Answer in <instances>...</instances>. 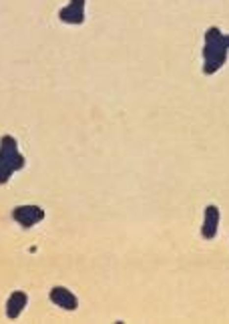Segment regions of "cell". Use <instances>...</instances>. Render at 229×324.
<instances>
[{"instance_id":"obj_1","label":"cell","mask_w":229,"mask_h":324,"mask_svg":"<svg viewBox=\"0 0 229 324\" xmlns=\"http://www.w3.org/2000/svg\"><path fill=\"white\" fill-rule=\"evenodd\" d=\"M16 155L14 151V141L10 137H4L2 139V147H0V181H6L8 176L12 174L14 169L23 167V159H12L8 161L10 157Z\"/></svg>"},{"instance_id":"obj_2","label":"cell","mask_w":229,"mask_h":324,"mask_svg":"<svg viewBox=\"0 0 229 324\" xmlns=\"http://www.w3.org/2000/svg\"><path fill=\"white\" fill-rule=\"evenodd\" d=\"M14 218L23 224L25 228H28V226L36 224L40 218H43V211H40L38 207H16Z\"/></svg>"},{"instance_id":"obj_3","label":"cell","mask_w":229,"mask_h":324,"mask_svg":"<svg viewBox=\"0 0 229 324\" xmlns=\"http://www.w3.org/2000/svg\"><path fill=\"white\" fill-rule=\"evenodd\" d=\"M52 300L58 302V304H69V308H75V304H76V300H75L65 288H54V292H52Z\"/></svg>"}]
</instances>
